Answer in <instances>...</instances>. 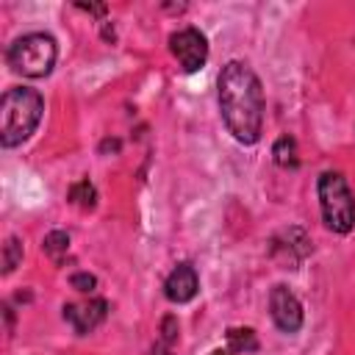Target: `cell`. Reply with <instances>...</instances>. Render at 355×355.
<instances>
[{
  "instance_id": "obj_1",
  "label": "cell",
  "mask_w": 355,
  "mask_h": 355,
  "mask_svg": "<svg viewBox=\"0 0 355 355\" xmlns=\"http://www.w3.org/2000/svg\"><path fill=\"white\" fill-rule=\"evenodd\" d=\"M216 97L230 136L241 144H255L263 128V89L258 75L244 61H227L216 80Z\"/></svg>"
},
{
  "instance_id": "obj_2",
  "label": "cell",
  "mask_w": 355,
  "mask_h": 355,
  "mask_svg": "<svg viewBox=\"0 0 355 355\" xmlns=\"http://www.w3.org/2000/svg\"><path fill=\"white\" fill-rule=\"evenodd\" d=\"M44 114V100L36 89L14 86L0 100V144L17 147L31 139Z\"/></svg>"
},
{
  "instance_id": "obj_3",
  "label": "cell",
  "mask_w": 355,
  "mask_h": 355,
  "mask_svg": "<svg viewBox=\"0 0 355 355\" xmlns=\"http://www.w3.org/2000/svg\"><path fill=\"white\" fill-rule=\"evenodd\" d=\"M58 44L50 33H25L8 44L6 61L14 72L25 78H47L55 67Z\"/></svg>"
},
{
  "instance_id": "obj_4",
  "label": "cell",
  "mask_w": 355,
  "mask_h": 355,
  "mask_svg": "<svg viewBox=\"0 0 355 355\" xmlns=\"http://www.w3.org/2000/svg\"><path fill=\"white\" fill-rule=\"evenodd\" d=\"M319 205L322 219L333 233H349L355 227V197L341 172H322L319 183Z\"/></svg>"
},
{
  "instance_id": "obj_5",
  "label": "cell",
  "mask_w": 355,
  "mask_h": 355,
  "mask_svg": "<svg viewBox=\"0 0 355 355\" xmlns=\"http://www.w3.org/2000/svg\"><path fill=\"white\" fill-rule=\"evenodd\" d=\"M169 50L183 72H197L208 61V42L197 28H183L169 36Z\"/></svg>"
},
{
  "instance_id": "obj_6",
  "label": "cell",
  "mask_w": 355,
  "mask_h": 355,
  "mask_svg": "<svg viewBox=\"0 0 355 355\" xmlns=\"http://www.w3.org/2000/svg\"><path fill=\"white\" fill-rule=\"evenodd\" d=\"M269 313L283 333H297L302 327V305L286 286H275L269 291Z\"/></svg>"
},
{
  "instance_id": "obj_7",
  "label": "cell",
  "mask_w": 355,
  "mask_h": 355,
  "mask_svg": "<svg viewBox=\"0 0 355 355\" xmlns=\"http://www.w3.org/2000/svg\"><path fill=\"white\" fill-rule=\"evenodd\" d=\"M108 316V302L105 300H89V302H69L64 305V319L72 324L78 336L92 333L97 324H103Z\"/></svg>"
},
{
  "instance_id": "obj_8",
  "label": "cell",
  "mask_w": 355,
  "mask_h": 355,
  "mask_svg": "<svg viewBox=\"0 0 355 355\" xmlns=\"http://www.w3.org/2000/svg\"><path fill=\"white\" fill-rule=\"evenodd\" d=\"M197 291H200V277H197V269L191 263H178L169 272L166 283H164L166 300L169 302H178V305L180 302H191L197 297Z\"/></svg>"
},
{
  "instance_id": "obj_9",
  "label": "cell",
  "mask_w": 355,
  "mask_h": 355,
  "mask_svg": "<svg viewBox=\"0 0 355 355\" xmlns=\"http://www.w3.org/2000/svg\"><path fill=\"white\" fill-rule=\"evenodd\" d=\"M227 349L236 352V355H244V352H255L258 349V338L250 327H230L227 330Z\"/></svg>"
},
{
  "instance_id": "obj_10",
  "label": "cell",
  "mask_w": 355,
  "mask_h": 355,
  "mask_svg": "<svg viewBox=\"0 0 355 355\" xmlns=\"http://www.w3.org/2000/svg\"><path fill=\"white\" fill-rule=\"evenodd\" d=\"M272 155H275V164L277 166H283V169H294L300 161H297V141L291 139V136H280L277 141H275V147H272Z\"/></svg>"
},
{
  "instance_id": "obj_11",
  "label": "cell",
  "mask_w": 355,
  "mask_h": 355,
  "mask_svg": "<svg viewBox=\"0 0 355 355\" xmlns=\"http://www.w3.org/2000/svg\"><path fill=\"white\" fill-rule=\"evenodd\" d=\"M69 202H75L78 208L89 211V208H94V202H97V189L83 178V180H78V183L69 186Z\"/></svg>"
},
{
  "instance_id": "obj_12",
  "label": "cell",
  "mask_w": 355,
  "mask_h": 355,
  "mask_svg": "<svg viewBox=\"0 0 355 355\" xmlns=\"http://www.w3.org/2000/svg\"><path fill=\"white\" fill-rule=\"evenodd\" d=\"M42 250H44L53 261H61V255L69 250V236H67L64 230H53V233H47V236H44Z\"/></svg>"
},
{
  "instance_id": "obj_13",
  "label": "cell",
  "mask_w": 355,
  "mask_h": 355,
  "mask_svg": "<svg viewBox=\"0 0 355 355\" xmlns=\"http://www.w3.org/2000/svg\"><path fill=\"white\" fill-rule=\"evenodd\" d=\"M22 261V244L17 236H11L6 244H3V275H11Z\"/></svg>"
},
{
  "instance_id": "obj_14",
  "label": "cell",
  "mask_w": 355,
  "mask_h": 355,
  "mask_svg": "<svg viewBox=\"0 0 355 355\" xmlns=\"http://www.w3.org/2000/svg\"><path fill=\"white\" fill-rule=\"evenodd\" d=\"M69 286L78 288V291H83V294H92V291L97 288V277L89 275V272H78V275L69 277Z\"/></svg>"
},
{
  "instance_id": "obj_15",
  "label": "cell",
  "mask_w": 355,
  "mask_h": 355,
  "mask_svg": "<svg viewBox=\"0 0 355 355\" xmlns=\"http://www.w3.org/2000/svg\"><path fill=\"white\" fill-rule=\"evenodd\" d=\"M211 355H227V352H222V349H216V352H211Z\"/></svg>"
}]
</instances>
